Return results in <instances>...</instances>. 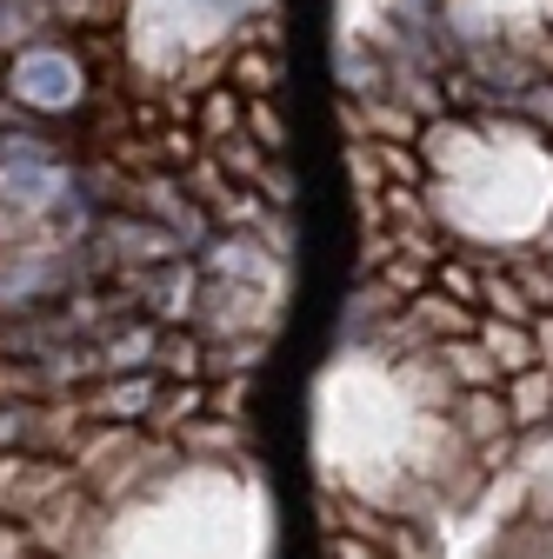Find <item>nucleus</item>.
I'll return each instance as SVG.
<instances>
[{"mask_svg":"<svg viewBox=\"0 0 553 559\" xmlns=\"http://www.w3.org/2000/svg\"><path fill=\"white\" fill-rule=\"evenodd\" d=\"M161 386H167V380L148 367V373H107V380L81 386L74 400H81L87 419H114V427H148V413H154Z\"/></svg>","mask_w":553,"mask_h":559,"instance_id":"nucleus-4","label":"nucleus"},{"mask_svg":"<svg viewBox=\"0 0 553 559\" xmlns=\"http://www.w3.org/2000/svg\"><path fill=\"white\" fill-rule=\"evenodd\" d=\"M0 81H8L21 114H67L87 100V67L74 53V40H34L21 53H0Z\"/></svg>","mask_w":553,"mask_h":559,"instance_id":"nucleus-1","label":"nucleus"},{"mask_svg":"<svg viewBox=\"0 0 553 559\" xmlns=\"http://www.w3.org/2000/svg\"><path fill=\"white\" fill-rule=\"evenodd\" d=\"M520 107L540 120V127H553V94H546V81H533V87H520Z\"/></svg>","mask_w":553,"mask_h":559,"instance_id":"nucleus-8","label":"nucleus"},{"mask_svg":"<svg viewBox=\"0 0 553 559\" xmlns=\"http://www.w3.org/2000/svg\"><path fill=\"white\" fill-rule=\"evenodd\" d=\"M120 14V0H0V53H21L34 40H60L74 27H101Z\"/></svg>","mask_w":553,"mask_h":559,"instance_id":"nucleus-2","label":"nucleus"},{"mask_svg":"<svg viewBox=\"0 0 553 559\" xmlns=\"http://www.w3.org/2000/svg\"><path fill=\"white\" fill-rule=\"evenodd\" d=\"M67 486H81V473H74L67 453H40V447H8L0 453V513L8 520L40 513L54 493H67Z\"/></svg>","mask_w":553,"mask_h":559,"instance_id":"nucleus-3","label":"nucleus"},{"mask_svg":"<svg viewBox=\"0 0 553 559\" xmlns=\"http://www.w3.org/2000/svg\"><path fill=\"white\" fill-rule=\"evenodd\" d=\"M327 559H380V546H374L367 533H348V526H340V533L327 539Z\"/></svg>","mask_w":553,"mask_h":559,"instance_id":"nucleus-7","label":"nucleus"},{"mask_svg":"<svg viewBox=\"0 0 553 559\" xmlns=\"http://www.w3.org/2000/svg\"><path fill=\"white\" fill-rule=\"evenodd\" d=\"M501 393H507V413H514V433H527V427H540V419H553V373H546V367L507 373Z\"/></svg>","mask_w":553,"mask_h":559,"instance_id":"nucleus-5","label":"nucleus"},{"mask_svg":"<svg viewBox=\"0 0 553 559\" xmlns=\"http://www.w3.org/2000/svg\"><path fill=\"white\" fill-rule=\"evenodd\" d=\"M207 413V380H167L161 386V400H154V413H148V433H180L187 419H200Z\"/></svg>","mask_w":553,"mask_h":559,"instance_id":"nucleus-6","label":"nucleus"}]
</instances>
